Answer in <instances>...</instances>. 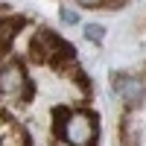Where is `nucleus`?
Listing matches in <instances>:
<instances>
[{
	"instance_id": "nucleus-1",
	"label": "nucleus",
	"mask_w": 146,
	"mask_h": 146,
	"mask_svg": "<svg viewBox=\"0 0 146 146\" xmlns=\"http://www.w3.org/2000/svg\"><path fill=\"white\" fill-rule=\"evenodd\" d=\"M56 117H58V137L67 146H94L96 143L100 123H96L94 111H85V108H76V111L56 108Z\"/></svg>"
},
{
	"instance_id": "nucleus-2",
	"label": "nucleus",
	"mask_w": 146,
	"mask_h": 146,
	"mask_svg": "<svg viewBox=\"0 0 146 146\" xmlns=\"http://www.w3.org/2000/svg\"><path fill=\"white\" fill-rule=\"evenodd\" d=\"M29 94H32V85L27 76V67L21 62H0V96L27 100Z\"/></svg>"
},
{
	"instance_id": "nucleus-3",
	"label": "nucleus",
	"mask_w": 146,
	"mask_h": 146,
	"mask_svg": "<svg viewBox=\"0 0 146 146\" xmlns=\"http://www.w3.org/2000/svg\"><path fill=\"white\" fill-rule=\"evenodd\" d=\"M114 94L123 100L129 111H140L146 105V79L137 73H117L114 76Z\"/></svg>"
},
{
	"instance_id": "nucleus-4",
	"label": "nucleus",
	"mask_w": 146,
	"mask_h": 146,
	"mask_svg": "<svg viewBox=\"0 0 146 146\" xmlns=\"http://www.w3.org/2000/svg\"><path fill=\"white\" fill-rule=\"evenodd\" d=\"M23 23H27V21L15 18V15L0 18V62L9 56V50H12V44H15V38H18V32H21Z\"/></svg>"
},
{
	"instance_id": "nucleus-5",
	"label": "nucleus",
	"mask_w": 146,
	"mask_h": 146,
	"mask_svg": "<svg viewBox=\"0 0 146 146\" xmlns=\"http://www.w3.org/2000/svg\"><path fill=\"white\" fill-rule=\"evenodd\" d=\"M120 140L123 146H143V123L135 111H129L120 123Z\"/></svg>"
},
{
	"instance_id": "nucleus-6",
	"label": "nucleus",
	"mask_w": 146,
	"mask_h": 146,
	"mask_svg": "<svg viewBox=\"0 0 146 146\" xmlns=\"http://www.w3.org/2000/svg\"><path fill=\"white\" fill-rule=\"evenodd\" d=\"M0 146H29V137L21 126H9L3 135H0Z\"/></svg>"
},
{
	"instance_id": "nucleus-7",
	"label": "nucleus",
	"mask_w": 146,
	"mask_h": 146,
	"mask_svg": "<svg viewBox=\"0 0 146 146\" xmlns=\"http://www.w3.org/2000/svg\"><path fill=\"white\" fill-rule=\"evenodd\" d=\"M82 35H85V41H91V44H102L105 41V27L102 23H85L82 27Z\"/></svg>"
},
{
	"instance_id": "nucleus-8",
	"label": "nucleus",
	"mask_w": 146,
	"mask_h": 146,
	"mask_svg": "<svg viewBox=\"0 0 146 146\" xmlns=\"http://www.w3.org/2000/svg\"><path fill=\"white\" fill-rule=\"evenodd\" d=\"M58 18H62V23H79L76 9H67V6H62V9H58Z\"/></svg>"
},
{
	"instance_id": "nucleus-9",
	"label": "nucleus",
	"mask_w": 146,
	"mask_h": 146,
	"mask_svg": "<svg viewBox=\"0 0 146 146\" xmlns=\"http://www.w3.org/2000/svg\"><path fill=\"white\" fill-rule=\"evenodd\" d=\"M79 6H88V9H108L111 0H76Z\"/></svg>"
}]
</instances>
